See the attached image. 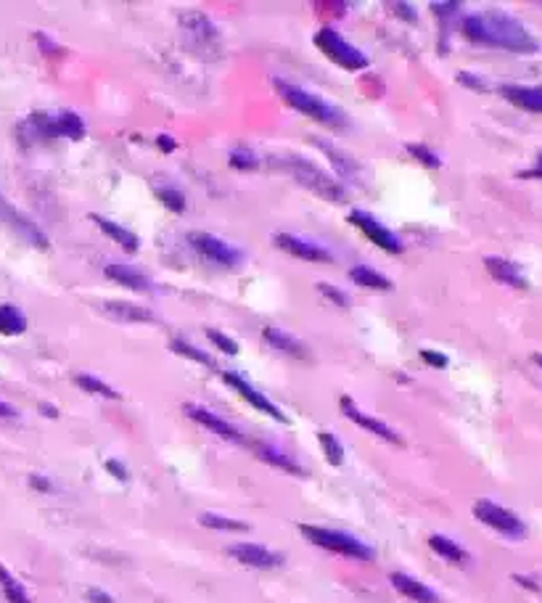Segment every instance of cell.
I'll return each mask as SVG.
<instances>
[{
  "instance_id": "35",
  "label": "cell",
  "mask_w": 542,
  "mask_h": 603,
  "mask_svg": "<svg viewBox=\"0 0 542 603\" xmlns=\"http://www.w3.org/2000/svg\"><path fill=\"white\" fill-rule=\"evenodd\" d=\"M207 336H210V341L220 350V352H225V355H239V344L231 339V336H225V333H220L217 329H210L207 331Z\"/></svg>"
},
{
  "instance_id": "29",
  "label": "cell",
  "mask_w": 542,
  "mask_h": 603,
  "mask_svg": "<svg viewBox=\"0 0 542 603\" xmlns=\"http://www.w3.org/2000/svg\"><path fill=\"white\" fill-rule=\"evenodd\" d=\"M315 143H318V149L323 151V153H326V156H329V159H331L333 164H336V170H339V173H341V175H347V178H352V175H355V173H358V167H355V162H352V159H350V156H344V153H341V151L331 149V146H329V143H326V141H315Z\"/></svg>"
},
{
  "instance_id": "44",
  "label": "cell",
  "mask_w": 542,
  "mask_h": 603,
  "mask_svg": "<svg viewBox=\"0 0 542 603\" xmlns=\"http://www.w3.org/2000/svg\"><path fill=\"white\" fill-rule=\"evenodd\" d=\"M16 416V408H11L8 402H0V419H14Z\"/></svg>"
},
{
  "instance_id": "4",
  "label": "cell",
  "mask_w": 542,
  "mask_h": 603,
  "mask_svg": "<svg viewBox=\"0 0 542 603\" xmlns=\"http://www.w3.org/2000/svg\"><path fill=\"white\" fill-rule=\"evenodd\" d=\"M315 45H318V51H320L326 59H331L333 64H339V66H344V69H350V72H360V69H365V66L370 64L360 48L350 45V43H347L339 32L331 30V27L318 30Z\"/></svg>"
},
{
  "instance_id": "21",
  "label": "cell",
  "mask_w": 542,
  "mask_h": 603,
  "mask_svg": "<svg viewBox=\"0 0 542 603\" xmlns=\"http://www.w3.org/2000/svg\"><path fill=\"white\" fill-rule=\"evenodd\" d=\"M0 214L11 222V225H16L27 239H30L32 243H37V246H43V249H48V239L43 236V231L34 225V222H30L27 217H22L19 212H14V207H8L5 202H0Z\"/></svg>"
},
{
  "instance_id": "12",
  "label": "cell",
  "mask_w": 542,
  "mask_h": 603,
  "mask_svg": "<svg viewBox=\"0 0 542 603\" xmlns=\"http://www.w3.org/2000/svg\"><path fill=\"white\" fill-rule=\"evenodd\" d=\"M231 556H233L236 561L246 564V567H254V569H275V567L283 564V556H278V553L268 550L265 545L257 543L233 545V548H231Z\"/></svg>"
},
{
  "instance_id": "27",
  "label": "cell",
  "mask_w": 542,
  "mask_h": 603,
  "mask_svg": "<svg viewBox=\"0 0 542 603\" xmlns=\"http://www.w3.org/2000/svg\"><path fill=\"white\" fill-rule=\"evenodd\" d=\"M74 384L83 387L85 392L101 394V397H106V400H120V392H117V390H112L106 381H101V379L93 376V373H77V376H74Z\"/></svg>"
},
{
  "instance_id": "5",
  "label": "cell",
  "mask_w": 542,
  "mask_h": 603,
  "mask_svg": "<svg viewBox=\"0 0 542 603\" xmlns=\"http://www.w3.org/2000/svg\"><path fill=\"white\" fill-rule=\"evenodd\" d=\"M286 164H289V173H291L304 188L315 191L318 196H323V199H329V202H344V199H347L344 188L333 181L331 175H326L323 170H318L312 162H307V159H301V156H289Z\"/></svg>"
},
{
  "instance_id": "13",
  "label": "cell",
  "mask_w": 542,
  "mask_h": 603,
  "mask_svg": "<svg viewBox=\"0 0 542 603\" xmlns=\"http://www.w3.org/2000/svg\"><path fill=\"white\" fill-rule=\"evenodd\" d=\"M275 243L286 252V254H294L304 262H333L331 252L318 246V243H310L300 239V236H291V233H278L275 236Z\"/></svg>"
},
{
  "instance_id": "42",
  "label": "cell",
  "mask_w": 542,
  "mask_h": 603,
  "mask_svg": "<svg viewBox=\"0 0 542 603\" xmlns=\"http://www.w3.org/2000/svg\"><path fill=\"white\" fill-rule=\"evenodd\" d=\"M106 469H109V471H112V474H114L117 479H127V469H124V466H120L117 460H109V463H106Z\"/></svg>"
},
{
  "instance_id": "15",
  "label": "cell",
  "mask_w": 542,
  "mask_h": 603,
  "mask_svg": "<svg viewBox=\"0 0 542 603\" xmlns=\"http://www.w3.org/2000/svg\"><path fill=\"white\" fill-rule=\"evenodd\" d=\"M484 268L489 271V275H492L495 281H500V283H506V286H511V289H527V286H529V281L521 275L518 265H513L511 260L487 257V260H484Z\"/></svg>"
},
{
  "instance_id": "9",
  "label": "cell",
  "mask_w": 542,
  "mask_h": 603,
  "mask_svg": "<svg viewBox=\"0 0 542 603\" xmlns=\"http://www.w3.org/2000/svg\"><path fill=\"white\" fill-rule=\"evenodd\" d=\"M347 220H350L355 228H360L362 233L376 243L379 249H384V252H389V254H402V252H405V243L399 242L389 228H384L373 214H368V212L362 210H352L347 214Z\"/></svg>"
},
{
  "instance_id": "37",
  "label": "cell",
  "mask_w": 542,
  "mask_h": 603,
  "mask_svg": "<svg viewBox=\"0 0 542 603\" xmlns=\"http://www.w3.org/2000/svg\"><path fill=\"white\" fill-rule=\"evenodd\" d=\"M318 292H320L326 300H331L333 304H339V307H350V297H347L341 289L331 286V283H318Z\"/></svg>"
},
{
  "instance_id": "18",
  "label": "cell",
  "mask_w": 542,
  "mask_h": 603,
  "mask_svg": "<svg viewBox=\"0 0 542 603\" xmlns=\"http://www.w3.org/2000/svg\"><path fill=\"white\" fill-rule=\"evenodd\" d=\"M103 275L112 278L114 283H122L127 289H135V292H151L149 275L138 268H130V265H106Z\"/></svg>"
},
{
  "instance_id": "11",
  "label": "cell",
  "mask_w": 542,
  "mask_h": 603,
  "mask_svg": "<svg viewBox=\"0 0 542 603\" xmlns=\"http://www.w3.org/2000/svg\"><path fill=\"white\" fill-rule=\"evenodd\" d=\"M341 413L350 419L352 423H358L362 426L365 431H370V434H376V437H381V440H387V442H392V445H405L402 442V437L394 431L392 426H387L384 421H379V419H373V416H368V413H362L360 408L352 402V397H341Z\"/></svg>"
},
{
  "instance_id": "20",
  "label": "cell",
  "mask_w": 542,
  "mask_h": 603,
  "mask_svg": "<svg viewBox=\"0 0 542 603\" xmlns=\"http://www.w3.org/2000/svg\"><path fill=\"white\" fill-rule=\"evenodd\" d=\"M500 93L511 101L513 106H521L527 112L542 114V85L537 88H524V85H503Z\"/></svg>"
},
{
  "instance_id": "39",
  "label": "cell",
  "mask_w": 542,
  "mask_h": 603,
  "mask_svg": "<svg viewBox=\"0 0 542 603\" xmlns=\"http://www.w3.org/2000/svg\"><path fill=\"white\" fill-rule=\"evenodd\" d=\"M156 146H159V149H162V151H167V153H170V151L178 149L175 138H170V135H159V138H156Z\"/></svg>"
},
{
  "instance_id": "33",
  "label": "cell",
  "mask_w": 542,
  "mask_h": 603,
  "mask_svg": "<svg viewBox=\"0 0 542 603\" xmlns=\"http://www.w3.org/2000/svg\"><path fill=\"white\" fill-rule=\"evenodd\" d=\"M170 347H172V352H178L181 358H188V361L202 362V365H214V362H212V358H210V355H207V352L196 350L193 344H188V341H182V339H175V341H172Z\"/></svg>"
},
{
  "instance_id": "46",
  "label": "cell",
  "mask_w": 542,
  "mask_h": 603,
  "mask_svg": "<svg viewBox=\"0 0 542 603\" xmlns=\"http://www.w3.org/2000/svg\"><path fill=\"white\" fill-rule=\"evenodd\" d=\"M535 361H537L542 365V352H537V355H535Z\"/></svg>"
},
{
  "instance_id": "14",
  "label": "cell",
  "mask_w": 542,
  "mask_h": 603,
  "mask_svg": "<svg viewBox=\"0 0 542 603\" xmlns=\"http://www.w3.org/2000/svg\"><path fill=\"white\" fill-rule=\"evenodd\" d=\"M185 413L193 419L196 423H202L204 429H210L214 431L217 437H222V440H231V442H243V434L233 426V423H228L225 419H220V416H214L212 410L207 408H199V405H185Z\"/></svg>"
},
{
  "instance_id": "26",
  "label": "cell",
  "mask_w": 542,
  "mask_h": 603,
  "mask_svg": "<svg viewBox=\"0 0 542 603\" xmlns=\"http://www.w3.org/2000/svg\"><path fill=\"white\" fill-rule=\"evenodd\" d=\"M257 450V455L265 460V463H271V466H278V469H283V471H291V474H297V477H301L304 474V469H301L297 460H291L289 455H283L281 450H275V448H268V445H257L254 448Z\"/></svg>"
},
{
  "instance_id": "7",
  "label": "cell",
  "mask_w": 542,
  "mask_h": 603,
  "mask_svg": "<svg viewBox=\"0 0 542 603\" xmlns=\"http://www.w3.org/2000/svg\"><path fill=\"white\" fill-rule=\"evenodd\" d=\"M34 130L43 138H69V141H80L85 138V122L74 112H61V114H37Z\"/></svg>"
},
{
  "instance_id": "40",
  "label": "cell",
  "mask_w": 542,
  "mask_h": 603,
  "mask_svg": "<svg viewBox=\"0 0 542 603\" xmlns=\"http://www.w3.org/2000/svg\"><path fill=\"white\" fill-rule=\"evenodd\" d=\"M88 601H91V603H114V601H112V596H109V593H101V590H95V588H91V590H88Z\"/></svg>"
},
{
  "instance_id": "30",
  "label": "cell",
  "mask_w": 542,
  "mask_h": 603,
  "mask_svg": "<svg viewBox=\"0 0 542 603\" xmlns=\"http://www.w3.org/2000/svg\"><path fill=\"white\" fill-rule=\"evenodd\" d=\"M153 193H156V199L164 204V207H170L172 212H185V196H182L181 191H175V188H170V185H164V188H153Z\"/></svg>"
},
{
  "instance_id": "10",
  "label": "cell",
  "mask_w": 542,
  "mask_h": 603,
  "mask_svg": "<svg viewBox=\"0 0 542 603\" xmlns=\"http://www.w3.org/2000/svg\"><path fill=\"white\" fill-rule=\"evenodd\" d=\"M222 381H225L228 387H233V390L241 394L249 405H254L260 413H265V416H271V419H275V421H281V423L289 421V419H286V413H283V410H281L275 402H271V397H265L262 392H257V390H254V387H251L246 379H241L239 373H231V371H228V373H222Z\"/></svg>"
},
{
  "instance_id": "31",
  "label": "cell",
  "mask_w": 542,
  "mask_h": 603,
  "mask_svg": "<svg viewBox=\"0 0 542 603\" xmlns=\"http://www.w3.org/2000/svg\"><path fill=\"white\" fill-rule=\"evenodd\" d=\"M320 448H323V452H326V458H329V463H333V466H341L344 463V448H341V442L333 437V434H329V431H320Z\"/></svg>"
},
{
  "instance_id": "17",
  "label": "cell",
  "mask_w": 542,
  "mask_h": 603,
  "mask_svg": "<svg viewBox=\"0 0 542 603\" xmlns=\"http://www.w3.org/2000/svg\"><path fill=\"white\" fill-rule=\"evenodd\" d=\"M392 585L405 596V598H410V601L416 603H439V598H437V593L431 590V588H426L423 582H419V579H413V577H408V574L402 572H394L392 577Z\"/></svg>"
},
{
  "instance_id": "38",
  "label": "cell",
  "mask_w": 542,
  "mask_h": 603,
  "mask_svg": "<svg viewBox=\"0 0 542 603\" xmlns=\"http://www.w3.org/2000/svg\"><path fill=\"white\" fill-rule=\"evenodd\" d=\"M421 358L429 362V365H434V368H445V365H448V358H445L442 352H434V350H423Z\"/></svg>"
},
{
  "instance_id": "1",
  "label": "cell",
  "mask_w": 542,
  "mask_h": 603,
  "mask_svg": "<svg viewBox=\"0 0 542 603\" xmlns=\"http://www.w3.org/2000/svg\"><path fill=\"white\" fill-rule=\"evenodd\" d=\"M460 27L471 43L495 45V48H506V51H516V54L537 51L535 37L527 32L521 22H516L508 14H471L463 19Z\"/></svg>"
},
{
  "instance_id": "43",
  "label": "cell",
  "mask_w": 542,
  "mask_h": 603,
  "mask_svg": "<svg viewBox=\"0 0 542 603\" xmlns=\"http://www.w3.org/2000/svg\"><path fill=\"white\" fill-rule=\"evenodd\" d=\"M513 579H516V582H518V585H527V588H529V590H540V585H537V582H532V579H529V577H521V574H516V577H513Z\"/></svg>"
},
{
  "instance_id": "36",
  "label": "cell",
  "mask_w": 542,
  "mask_h": 603,
  "mask_svg": "<svg viewBox=\"0 0 542 603\" xmlns=\"http://www.w3.org/2000/svg\"><path fill=\"white\" fill-rule=\"evenodd\" d=\"M231 164L236 170H257V156L251 151L246 149H236L231 153Z\"/></svg>"
},
{
  "instance_id": "28",
  "label": "cell",
  "mask_w": 542,
  "mask_h": 603,
  "mask_svg": "<svg viewBox=\"0 0 542 603\" xmlns=\"http://www.w3.org/2000/svg\"><path fill=\"white\" fill-rule=\"evenodd\" d=\"M199 524L212 527V529H222V532H246V529H249V524L236 521V519L217 516V513H202V516H199Z\"/></svg>"
},
{
  "instance_id": "34",
  "label": "cell",
  "mask_w": 542,
  "mask_h": 603,
  "mask_svg": "<svg viewBox=\"0 0 542 603\" xmlns=\"http://www.w3.org/2000/svg\"><path fill=\"white\" fill-rule=\"evenodd\" d=\"M408 153H410V156H416V159L423 162L426 167H434V170H437V167H442V159H439L434 151L429 149V146H423V143H408Z\"/></svg>"
},
{
  "instance_id": "8",
  "label": "cell",
  "mask_w": 542,
  "mask_h": 603,
  "mask_svg": "<svg viewBox=\"0 0 542 603\" xmlns=\"http://www.w3.org/2000/svg\"><path fill=\"white\" fill-rule=\"evenodd\" d=\"M188 242H191V246H193V249H196L202 257L212 260L214 265H222V268H236V265H241L243 262L241 249H236V246L225 243L222 239L212 236V233H191V236H188Z\"/></svg>"
},
{
  "instance_id": "3",
  "label": "cell",
  "mask_w": 542,
  "mask_h": 603,
  "mask_svg": "<svg viewBox=\"0 0 542 603\" xmlns=\"http://www.w3.org/2000/svg\"><path fill=\"white\" fill-rule=\"evenodd\" d=\"M300 532L312 545H320V548L333 550V553H341V556H350V559H360V561L373 559V548L360 543L352 535L333 532V529H326V527H312V524H300Z\"/></svg>"
},
{
  "instance_id": "6",
  "label": "cell",
  "mask_w": 542,
  "mask_h": 603,
  "mask_svg": "<svg viewBox=\"0 0 542 603\" xmlns=\"http://www.w3.org/2000/svg\"><path fill=\"white\" fill-rule=\"evenodd\" d=\"M474 516H477L482 524L492 527L495 532L506 535V538H524V535H527L524 521L513 511L498 506V503H492V500H477V503H474Z\"/></svg>"
},
{
  "instance_id": "41",
  "label": "cell",
  "mask_w": 542,
  "mask_h": 603,
  "mask_svg": "<svg viewBox=\"0 0 542 603\" xmlns=\"http://www.w3.org/2000/svg\"><path fill=\"white\" fill-rule=\"evenodd\" d=\"M458 80H460L463 85H471V88H477V91H484V83H479V77H471V74L460 72V74H458Z\"/></svg>"
},
{
  "instance_id": "32",
  "label": "cell",
  "mask_w": 542,
  "mask_h": 603,
  "mask_svg": "<svg viewBox=\"0 0 542 603\" xmlns=\"http://www.w3.org/2000/svg\"><path fill=\"white\" fill-rule=\"evenodd\" d=\"M0 585H3V590H5V596L11 598L14 603H32L30 598H27V593H25V588L11 577V574L5 572L3 567H0Z\"/></svg>"
},
{
  "instance_id": "24",
  "label": "cell",
  "mask_w": 542,
  "mask_h": 603,
  "mask_svg": "<svg viewBox=\"0 0 542 603\" xmlns=\"http://www.w3.org/2000/svg\"><path fill=\"white\" fill-rule=\"evenodd\" d=\"M429 545H431L434 553H439V556L448 559L450 564H468V553L455 543V540L445 538V535H431V538H429Z\"/></svg>"
},
{
  "instance_id": "2",
  "label": "cell",
  "mask_w": 542,
  "mask_h": 603,
  "mask_svg": "<svg viewBox=\"0 0 542 603\" xmlns=\"http://www.w3.org/2000/svg\"><path fill=\"white\" fill-rule=\"evenodd\" d=\"M272 85H275V93H278L291 109L301 112L304 117L320 122V124H326V127H331V130H344V127H347V114H344L339 106L329 104L326 98L304 91L300 85H291V83H286V80H281V77H275Z\"/></svg>"
},
{
  "instance_id": "19",
  "label": "cell",
  "mask_w": 542,
  "mask_h": 603,
  "mask_svg": "<svg viewBox=\"0 0 542 603\" xmlns=\"http://www.w3.org/2000/svg\"><path fill=\"white\" fill-rule=\"evenodd\" d=\"M262 339H265L271 347H275V350L286 352V355L307 358V347H304V341H300L294 333L283 331V329H275V326H268V329L262 331Z\"/></svg>"
},
{
  "instance_id": "25",
  "label": "cell",
  "mask_w": 542,
  "mask_h": 603,
  "mask_svg": "<svg viewBox=\"0 0 542 603\" xmlns=\"http://www.w3.org/2000/svg\"><path fill=\"white\" fill-rule=\"evenodd\" d=\"M27 331V318L19 307L3 304L0 307V333L5 336H16V333Z\"/></svg>"
},
{
  "instance_id": "22",
  "label": "cell",
  "mask_w": 542,
  "mask_h": 603,
  "mask_svg": "<svg viewBox=\"0 0 542 603\" xmlns=\"http://www.w3.org/2000/svg\"><path fill=\"white\" fill-rule=\"evenodd\" d=\"M109 315L120 318V321H133V323H151L153 315L146 307H138V304H130V302H106L103 304Z\"/></svg>"
},
{
  "instance_id": "23",
  "label": "cell",
  "mask_w": 542,
  "mask_h": 603,
  "mask_svg": "<svg viewBox=\"0 0 542 603\" xmlns=\"http://www.w3.org/2000/svg\"><path fill=\"white\" fill-rule=\"evenodd\" d=\"M350 278H352L358 286H362V289H376V292H389V289H392V281H389L387 275H381V272L368 268V265L352 268Z\"/></svg>"
},
{
  "instance_id": "45",
  "label": "cell",
  "mask_w": 542,
  "mask_h": 603,
  "mask_svg": "<svg viewBox=\"0 0 542 603\" xmlns=\"http://www.w3.org/2000/svg\"><path fill=\"white\" fill-rule=\"evenodd\" d=\"M32 484H34V487H43V489H48V482H45V479H37V477H34V479H32Z\"/></svg>"
},
{
  "instance_id": "16",
  "label": "cell",
  "mask_w": 542,
  "mask_h": 603,
  "mask_svg": "<svg viewBox=\"0 0 542 603\" xmlns=\"http://www.w3.org/2000/svg\"><path fill=\"white\" fill-rule=\"evenodd\" d=\"M91 220L101 228V233H106L109 239L114 243H120L124 252H130V254H135L138 249H141V239L133 233V231H127V228H122L120 222H114V220H109V217H101V214H91Z\"/></svg>"
}]
</instances>
